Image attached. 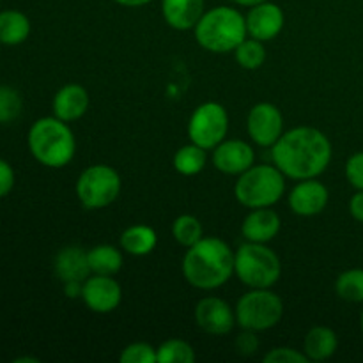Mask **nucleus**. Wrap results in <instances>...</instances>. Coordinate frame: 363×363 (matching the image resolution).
Segmentation results:
<instances>
[{
  "instance_id": "f257e3e1",
  "label": "nucleus",
  "mask_w": 363,
  "mask_h": 363,
  "mask_svg": "<svg viewBox=\"0 0 363 363\" xmlns=\"http://www.w3.org/2000/svg\"><path fill=\"white\" fill-rule=\"evenodd\" d=\"M332 142L318 128L298 126L284 131L272 147L273 165L289 179H314L332 162Z\"/></svg>"
},
{
  "instance_id": "f03ea898",
  "label": "nucleus",
  "mask_w": 363,
  "mask_h": 363,
  "mask_svg": "<svg viewBox=\"0 0 363 363\" xmlns=\"http://www.w3.org/2000/svg\"><path fill=\"white\" fill-rule=\"evenodd\" d=\"M183 275L197 289H218L234 275V252L220 238H202L184 254Z\"/></svg>"
},
{
  "instance_id": "7ed1b4c3",
  "label": "nucleus",
  "mask_w": 363,
  "mask_h": 363,
  "mask_svg": "<svg viewBox=\"0 0 363 363\" xmlns=\"http://www.w3.org/2000/svg\"><path fill=\"white\" fill-rule=\"evenodd\" d=\"M27 145L35 162L48 169H62L77 152V140L69 124L59 117H41L30 126Z\"/></svg>"
},
{
  "instance_id": "20e7f679",
  "label": "nucleus",
  "mask_w": 363,
  "mask_h": 363,
  "mask_svg": "<svg viewBox=\"0 0 363 363\" xmlns=\"http://www.w3.org/2000/svg\"><path fill=\"white\" fill-rule=\"evenodd\" d=\"M194 30L199 45L213 53L234 52L248 35L245 16L229 6L206 11Z\"/></svg>"
},
{
  "instance_id": "39448f33",
  "label": "nucleus",
  "mask_w": 363,
  "mask_h": 363,
  "mask_svg": "<svg viewBox=\"0 0 363 363\" xmlns=\"http://www.w3.org/2000/svg\"><path fill=\"white\" fill-rule=\"evenodd\" d=\"M286 191V176L275 165H252L240 174L234 197L248 209L272 208Z\"/></svg>"
},
{
  "instance_id": "423d86ee",
  "label": "nucleus",
  "mask_w": 363,
  "mask_h": 363,
  "mask_svg": "<svg viewBox=\"0 0 363 363\" xmlns=\"http://www.w3.org/2000/svg\"><path fill=\"white\" fill-rule=\"evenodd\" d=\"M234 273L250 289H272L282 275V262L266 243L247 241L234 252Z\"/></svg>"
},
{
  "instance_id": "0eeeda50",
  "label": "nucleus",
  "mask_w": 363,
  "mask_h": 363,
  "mask_svg": "<svg viewBox=\"0 0 363 363\" xmlns=\"http://www.w3.org/2000/svg\"><path fill=\"white\" fill-rule=\"evenodd\" d=\"M236 325L252 332H266L284 318V301L269 289H252L238 300Z\"/></svg>"
},
{
  "instance_id": "6e6552de",
  "label": "nucleus",
  "mask_w": 363,
  "mask_h": 363,
  "mask_svg": "<svg viewBox=\"0 0 363 363\" xmlns=\"http://www.w3.org/2000/svg\"><path fill=\"white\" fill-rule=\"evenodd\" d=\"M121 176L108 165H91L77 181V197L87 209H103L112 204L121 194Z\"/></svg>"
},
{
  "instance_id": "1a4fd4ad",
  "label": "nucleus",
  "mask_w": 363,
  "mask_h": 363,
  "mask_svg": "<svg viewBox=\"0 0 363 363\" xmlns=\"http://www.w3.org/2000/svg\"><path fill=\"white\" fill-rule=\"evenodd\" d=\"M229 131V113L225 106L216 101L199 105L188 121V137L190 142L201 145L206 151L215 149L225 140Z\"/></svg>"
},
{
  "instance_id": "9d476101",
  "label": "nucleus",
  "mask_w": 363,
  "mask_h": 363,
  "mask_svg": "<svg viewBox=\"0 0 363 363\" xmlns=\"http://www.w3.org/2000/svg\"><path fill=\"white\" fill-rule=\"evenodd\" d=\"M248 137L261 147H273L284 135V116L273 103H257L247 117Z\"/></svg>"
},
{
  "instance_id": "9b49d317",
  "label": "nucleus",
  "mask_w": 363,
  "mask_h": 363,
  "mask_svg": "<svg viewBox=\"0 0 363 363\" xmlns=\"http://www.w3.org/2000/svg\"><path fill=\"white\" fill-rule=\"evenodd\" d=\"M195 323L208 335H227L236 326V312L222 298L206 296L195 307Z\"/></svg>"
},
{
  "instance_id": "f8f14e48",
  "label": "nucleus",
  "mask_w": 363,
  "mask_h": 363,
  "mask_svg": "<svg viewBox=\"0 0 363 363\" xmlns=\"http://www.w3.org/2000/svg\"><path fill=\"white\" fill-rule=\"evenodd\" d=\"M82 300L89 311L96 314H108L121 305L123 289L113 277L91 275L84 282Z\"/></svg>"
},
{
  "instance_id": "ddd939ff",
  "label": "nucleus",
  "mask_w": 363,
  "mask_h": 363,
  "mask_svg": "<svg viewBox=\"0 0 363 363\" xmlns=\"http://www.w3.org/2000/svg\"><path fill=\"white\" fill-rule=\"evenodd\" d=\"M245 20H247L248 35L264 43L272 41L282 32L284 23H286V14L279 4L266 0V2L250 7Z\"/></svg>"
},
{
  "instance_id": "4468645a",
  "label": "nucleus",
  "mask_w": 363,
  "mask_h": 363,
  "mask_svg": "<svg viewBox=\"0 0 363 363\" xmlns=\"http://www.w3.org/2000/svg\"><path fill=\"white\" fill-rule=\"evenodd\" d=\"M213 165L216 170L227 176H240L245 170L255 165V152L250 144L245 140H223L213 149Z\"/></svg>"
},
{
  "instance_id": "2eb2a0df",
  "label": "nucleus",
  "mask_w": 363,
  "mask_h": 363,
  "mask_svg": "<svg viewBox=\"0 0 363 363\" xmlns=\"http://www.w3.org/2000/svg\"><path fill=\"white\" fill-rule=\"evenodd\" d=\"M328 201V188L315 177L314 179L298 181V184L291 190L289 199H287L291 211L298 216L319 215V213L325 211Z\"/></svg>"
},
{
  "instance_id": "dca6fc26",
  "label": "nucleus",
  "mask_w": 363,
  "mask_h": 363,
  "mask_svg": "<svg viewBox=\"0 0 363 363\" xmlns=\"http://www.w3.org/2000/svg\"><path fill=\"white\" fill-rule=\"evenodd\" d=\"M280 216L272 208L250 209L241 223V234L250 243H269L280 233Z\"/></svg>"
},
{
  "instance_id": "f3484780",
  "label": "nucleus",
  "mask_w": 363,
  "mask_h": 363,
  "mask_svg": "<svg viewBox=\"0 0 363 363\" xmlns=\"http://www.w3.org/2000/svg\"><path fill=\"white\" fill-rule=\"evenodd\" d=\"M53 116L64 123H73L85 116L89 108V92L78 84H67L53 96Z\"/></svg>"
},
{
  "instance_id": "a211bd4d",
  "label": "nucleus",
  "mask_w": 363,
  "mask_h": 363,
  "mask_svg": "<svg viewBox=\"0 0 363 363\" xmlns=\"http://www.w3.org/2000/svg\"><path fill=\"white\" fill-rule=\"evenodd\" d=\"M53 269L60 282H85L92 275L89 268L87 252L80 247H66L59 250L53 261Z\"/></svg>"
},
{
  "instance_id": "6ab92c4d",
  "label": "nucleus",
  "mask_w": 363,
  "mask_h": 363,
  "mask_svg": "<svg viewBox=\"0 0 363 363\" xmlns=\"http://www.w3.org/2000/svg\"><path fill=\"white\" fill-rule=\"evenodd\" d=\"M204 13V0H162L163 20L176 30L195 28Z\"/></svg>"
},
{
  "instance_id": "aec40b11",
  "label": "nucleus",
  "mask_w": 363,
  "mask_h": 363,
  "mask_svg": "<svg viewBox=\"0 0 363 363\" xmlns=\"http://www.w3.org/2000/svg\"><path fill=\"white\" fill-rule=\"evenodd\" d=\"M339 337L328 326H315L305 335L303 353L312 362H325L337 353Z\"/></svg>"
},
{
  "instance_id": "412c9836",
  "label": "nucleus",
  "mask_w": 363,
  "mask_h": 363,
  "mask_svg": "<svg viewBox=\"0 0 363 363\" xmlns=\"http://www.w3.org/2000/svg\"><path fill=\"white\" fill-rule=\"evenodd\" d=\"M32 25L25 13L18 9L0 11V45L18 46L30 35Z\"/></svg>"
},
{
  "instance_id": "4be33fe9",
  "label": "nucleus",
  "mask_w": 363,
  "mask_h": 363,
  "mask_svg": "<svg viewBox=\"0 0 363 363\" xmlns=\"http://www.w3.org/2000/svg\"><path fill=\"white\" fill-rule=\"evenodd\" d=\"M158 245V234L149 225H131L121 234V248L135 257L149 255Z\"/></svg>"
},
{
  "instance_id": "5701e85b",
  "label": "nucleus",
  "mask_w": 363,
  "mask_h": 363,
  "mask_svg": "<svg viewBox=\"0 0 363 363\" xmlns=\"http://www.w3.org/2000/svg\"><path fill=\"white\" fill-rule=\"evenodd\" d=\"M89 268L92 275L113 277L123 268V252L112 245H98L87 250Z\"/></svg>"
},
{
  "instance_id": "b1692460",
  "label": "nucleus",
  "mask_w": 363,
  "mask_h": 363,
  "mask_svg": "<svg viewBox=\"0 0 363 363\" xmlns=\"http://www.w3.org/2000/svg\"><path fill=\"white\" fill-rule=\"evenodd\" d=\"M206 163H208V151L194 142L179 147L174 155V169L181 176H197L204 170Z\"/></svg>"
},
{
  "instance_id": "393cba45",
  "label": "nucleus",
  "mask_w": 363,
  "mask_h": 363,
  "mask_svg": "<svg viewBox=\"0 0 363 363\" xmlns=\"http://www.w3.org/2000/svg\"><path fill=\"white\" fill-rule=\"evenodd\" d=\"M335 293L350 303H363V269L353 268L340 273L335 280Z\"/></svg>"
},
{
  "instance_id": "a878e982",
  "label": "nucleus",
  "mask_w": 363,
  "mask_h": 363,
  "mask_svg": "<svg viewBox=\"0 0 363 363\" xmlns=\"http://www.w3.org/2000/svg\"><path fill=\"white\" fill-rule=\"evenodd\" d=\"M172 236L181 247L190 248L191 245H195L199 240L204 238V229H202V223L199 222L197 216L181 215L174 220Z\"/></svg>"
},
{
  "instance_id": "bb28decb",
  "label": "nucleus",
  "mask_w": 363,
  "mask_h": 363,
  "mask_svg": "<svg viewBox=\"0 0 363 363\" xmlns=\"http://www.w3.org/2000/svg\"><path fill=\"white\" fill-rule=\"evenodd\" d=\"M233 53L234 57H236V62L240 64L243 69H259V67L266 62L264 43L254 38L245 39Z\"/></svg>"
},
{
  "instance_id": "cd10ccee",
  "label": "nucleus",
  "mask_w": 363,
  "mask_h": 363,
  "mask_svg": "<svg viewBox=\"0 0 363 363\" xmlns=\"http://www.w3.org/2000/svg\"><path fill=\"white\" fill-rule=\"evenodd\" d=\"M158 353V363H194L195 351L186 340L170 339L165 340L160 347H156Z\"/></svg>"
},
{
  "instance_id": "c85d7f7f",
  "label": "nucleus",
  "mask_w": 363,
  "mask_h": 363,
  "mask_svg": "<svg viewBox=\"0 0 363 363\" xmlns=\"http://www.w3.org/2000/svg\"><path fill=\"white\" fill-rule=\"evenodd\" d=\"M23 110L21 94L11 85H0V124H9L20 117Z\"/></svg>"
},
{
  "instance_id": "c756f323",
  "label": "nucleus",
  "mask_w": 363,
  "mask_h": 363,
  "mask_svg": "<svg viewBox=\"0 0 363 363\" xmlns=\"http://www.w3.org/2000/svg\"><path fill=\"white\" fill-rule=\"evenodd\" d=\"M121 363H158V353L147 342H133L119 354Z\"/></svg>"
},
{
  "instance_id": "7c9ffc66",
  "label": "nucleus",
  "mask_w": 363,
  "mask_h": 363,
  "mask_svg": "<svg viewBox=\"0 0 363 363\" xmlns=\"http://www.w3.org/2000/svg\"><path fill=\"white\" fill-rule=\"evenodd\" d=\"M266 363H307L311 362L308 357L301 351L293 350V347H275L269 353L264 354Z\"/></svg>"
},
{
  "instance_id": "2f4dec72",
  "label": "nucleus",
  "mask_w": 363,
  "mask_h": 363,
  "mask_svg": "<svg viewBox=\"0 0 363 363\" xmlns=\"http://www.w3.org/2000/svg\"><path fill=\"white\" fill-rule=\"evenodd\" d=\"M346 179L357 190H363V151L354 152L346 162Z\"/></svg>"
},
{
  "instance_id": "473e14b6",
  "label": "nucleus",
  "mask_w": 363,
  "mask_h": 363,
  "mask_svg": "<svg viewBox=\"0 0 363 363\" xmlns=\"http://www.w3.org/2000/svg\"><path fill=\"white\" fill-rule=\"evenodd\" d=\"M16 183V174L7 160L0 158V199L7 197Z\"/></svg>"
},
{
  "instance_id": "72a5a7b5",
  "label": "nucleus",
  "mask_w": 363,
  "mask_h": 363,
  "mask_svg": "<svg viewBox=\"0 0 363 363\" xmlns=\"http://www.w3.org/2000/svg\"><path fill=\"white\" fill-rule=\"evenodd\" d=\"M255 333H257V332H252V330H243V332H241L240 335L236 337L238 353L245 354V357L257 353L259 339H257V335H255Z\"/></svg>"
},
{
  "instance_id": "f704fd0d",
  "label": "nucleus",
  "mask_w": 363,
  "mask_h": 363,
  "mask_svg": "<svg viewBox=\"0 0 363 363\" xmlns=\"http://www.w3.org/2000/svg\"><path fill=\"white\" fill-rule=\"evenodd\" d=\"M350 213L357 222L363 223V190H357V194L351 197Z\"/></svg>"
},
{
  "instance_id": "c9c22d12",
  "label": "nucleus",
  "mask_w": 363,
  "mask_h": 363,
  "mask_svg": "<svg viewBox=\"0 0 363 363\" xmlns=\"http://www.w3.org/2000/svg\"><path fill=\"white\" fill-rule=\"evenodd\" d=\"M84 282H66L64 284V294L67 298H82Z\"/></svg>"
},
{
  "instance_id": "e433bc0d",
  "label": "nucleus",
  "mask_w": 363,
  "mask_h": 363,
  "mask_svg": "<svg viewBox=\"0 0 363 363\" xmlns=\"http://www.w3.org/2000/svg\"><path fill=\"white\" fill-rule=\"evenodd\" d=\"M113 2L124 7H142V6H147V4L152 2V0H113Z\"/></svg>"
},
{
  "instance_id": "4c0bfd02",
  "label": "nucleus",
  "mask_w": 363,
  "mask_h": 363,
  "mask_svg": "<svg viewBox=\"0 0 363 363\" xmlns=\"http://www.w3.org/2000/svg\"><path fill=\"white\" fill-rule=\"evenodd\" d=\"M233 2H236L238 6H243V7H254L257 6V4L266 2V0H233Z\"/></svg>"
},
{
  "instance_id": "58836bf2",
  "label": "nucleus",
  "mask_w": 363,
  "mask_h": 363,
  "mask_svg": "<svg viewBox=\"0 0 363 363\" xmlns=\"http://www.w3.org/2000/svg\"><path fill=\"white\" fill-rule=\"evenodd\" d=\"M25 362L38 363L39 360H38V358H32V357H21V358H16V360H14V363H25Z\"/></svg>"
},
{
  "instance_id": "ea45409f",
  "label": "nucleus",
  "mask_w": 363,
  "mask_h": 363,
  "mask_svg": "<svg viewBox=\"0 0 363 363\" xmlns=\"http://www.w3.org/2000/svg\"><path fill=\"white\" fill-rule=\"evenodd\" d=\"M360 328H362V333H363V311H362V315H360Z\"/></svg>"
}]
</instances>
